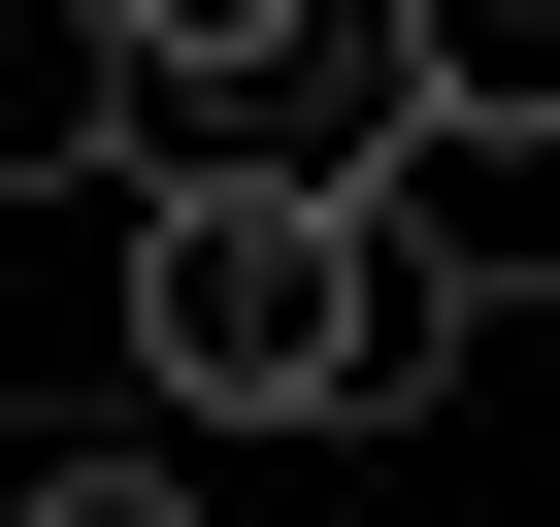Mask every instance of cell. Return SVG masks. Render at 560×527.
<instances>
[{
	"instance_id": "8992f818",
	"label": "cell",
	"mask_w": 560,
	"mask_h": 527,
	"mask_svg": "<svg viewBox=\"0 0 560 527\" xmlns=\"http://www.w3.org/2000/svg\"><path fill=\"white\" fill-rule=\"evenodd\" d=\"M0 527H198V461H165V429H100V461H34Z\"/></svg>"
},
{
	"instance_id": "6da1fadb",
	"label": "cell",
	"mask_w": 560,
	"mask_h": 527,
	"mask_svg": "<svg viewBox=\"0 0 560 527\" xmlns=\"http://www.w3.org/2000/svg\"><path fill=\"white\" fill-rule=\"evenodd\" d=\"M100 231H132L100 297H132V396H165V461H198V429H396V396H429V363L363 330V231H330L298 165L165 132V165H132Z\"/></svg>"
},
{
	"instance_id": "7a4b0ae2",
	"label": "cell",
	"mask_w": 560,
	"mask_h": 527,
	"mask_svg": "<svg viewBox=\"0 0 560 527\" xmlns=\"http://www.w3.org/2000/svg\"><path fill=\"white\" fill-rule=\"evenodd\" d=\"M330 231H363V330H396V363L560 330V132H363V165H330Z\"/></svg>"
},
{
	"instance_id": "5b68a950",
	"label": "cell",
	"mask_w": 560,
	"mask_h": 527,
	"mask_svg": "<svg viewBox=\"0 0 560 527\" xmlns=\"http://www.w3.org/2000/svg\"><path fill=\"white\" fill-rule=\"evenodd\" d=\"M100 34H132L165 132H231V99H298V67H330V0H100Z\"/></svg>"
},
{
	"instance_id": "277c9868",
	"label": "cell",
	"mask_w": 560,
	"mask_h": 527,
	"mask_svg": "<svg viewBox=\"0 0 560 527\" xmlns=\"http://www.w3.org/2000/svg\"><path fill=\"white\" fill-rule=\"evenodd\" d=\"M363 99L396 132H560V0H363Z\"/></svg>"
},
{
	"instance_id": "3957f363",
	"label": "cell",
	"mask_w": 560,
	"mask_h": 527,
	"mask_svg": "<svg viewBox=\"0 0 560 527\" xmlns=\"http://www.w3.org/2000/svg\"><path fill=\"white\" fill-rule=\"evenodd\" d=\"M132 165H165L132 34H100V0H0V198H132Z\"/></svg>"
}]
</instances>
